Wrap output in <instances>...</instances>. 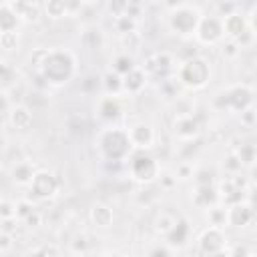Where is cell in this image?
I'll return each instance as SVG.
<instances>
[{"label":"cell","instance_id":"cell-1","mask_svg":"<svg viewBox=\"0 0 257 257\" xmlns=\"http://www.w3.org/2000/svg\"><path fill=\"white\" fill-rule=\"evenodd\" d=\"M36 74L52 86H62L68 84L72 80V76L76 74V56L68 50V48H46Z\"/></svg>","mask_w":257,"mask_h":257},{"label":"cell","instance_id":"cell-2","mask_svg":"<svg viewBox=\"0 0 257 257\" xmlns=\"http://www.w3.org/2000/svg\"><path fill=\"white\" fill-rule=\"evenodd\" d=\"M96 151L104 163H124L135 151L128 139L126 128L122 126H104L94 137Z\"/></svg>","mask_w":257,"mask_h":257},{"label":"cell","instance_id":"cell-3","mask_svg":"<svg viewBox=\"0 0 257 257\" xmlns=\"http://www.w3.org/2000/svg\"><path fill=\"white\" fill-rule=\"evenodd\" d=\"M177 82L189 90H201L211 80V64L205 56H189L177 68Z\"/></svg>","mask_w":257,"mask_h":257},{"label":"cell","instance_id":"cell-4","mask_svg":"<svg viewBox=\"0 0 257 257\" xmlns=\"http://www.w3.org/2000/svg\"><path fill=\"white\" fill-rule=\"evenodd\" d=\"M201 10L197 6H191V4H177L169 10V16H167V24L171 28V32H175L177 36L181 38H189V36H195V30H197V24L201 20Z\"/></svg>","mask_w":257,"mask_h":257},{"label":"cell","instance_id":"cell-5","mask_svg":"<svg viewBox=\"0 0 257 257\" xmlns=\"http://www.w3.org/2000/svg\"><path fill=\"white\" fill-rule=\"evenodd\" d=\"M128 175L141 185H151L161 175V163L149 151H133L128 157Z\"/></svg>","mask_w":257,"mask_h":257},{"label":"cell","instance_id":"cell-6","mask_svg":"<svg viewBox=\"0 0 257 257\" xmlns=\"http://www.w3.org/2000/svg\"><path fill=\"white\" fill-rule=\"evenodd\" d=\"M253 100H255V88L251 84L241 82V84H231V86L223 88L217 94L215 104L219 108H225L231 112H243L245 108L253 106Z\"/></svg>","mask_w":257,"mask_h":257},{"label":"cell","instance_id":"cell-7","mask_svg":"<svg viewBox=\"0 0 257 257\" xmlns=\"http://www.w3.org/2000/svg\"><path fill=\"white\" fill-rule=\"evenodd\" d=\"M28 187H30V193L36 199L48 201V199L58 195V191L62 187V181H60V177H56L48 169H36V173H34V177H32Z\"/></svg>","mask_w":257,"mask_h":257},{"label":"cell","instance_id":"cell-8","mask_svg":"<svg viewBox=\"0 0 257 257\" xmlns=\"http://www.w3.org/2000/svg\"><path fill=\"white\" fill-rule=\"evenodd\" d=\"M195 38L197 42L205 44V46H215L219 44L225 34H223V24H221V18L217 14H209V16H201L199 24H197V30H195Z\"/></svg>","mask_w":257,"mask_h":257},{"label":"cell","instance_id":"cell-9","mask_svg":"<svg viewBox=\"0 0 257 257\" xmlns=\"http://www.w3.org/2000/svg\"><path fill=\"white\" fill-rule=\"evenodd\" d=\"M197 251L201 255H221L227 249V237L223 233V227L209 225L197 239Z\"/></svg>","mask_w":257,"mask_h":257},{"label":"cell","instance_id":"cell-10","mask_svg":"<svg viewBox=\"0 0 257 257\" xmlns=\"http://www.w3.org/2000/svg\"><path fill=\"white\" fill-rule=\"evenodd\" d=\"M126 133H128V139H131L133 149H137V151H149V149H153L155 143H157V131H155V126H153L151 122H147V120H137V122H133V124L126 128Z\"/></svg>","mask_w":257,"mask_h":257},{"label":"cell","instance_id":"cell-11","mask_svg":"<svg viewBox=\"0 0 257 257\" xmlns=\"http://www.w3.org/2000/svg\"><path fill=\"white\" fill-rule=\"evenodd\" d=\"M219 201H223L225 205H233L245 199V181L241 179V175H231L229 179H223L219 189H217Z\"/></svg>","mask_w":257,"mask_h":257},{"label":"cell","instance_id":"cell-12","mask_svg":"<svg viewBox=\"0 0 257 257\" xmlns=\"http://www.w3.org/2000/svg\"><path fill=\"white\" fill-rule=\"evenodd\" d=\"M175 68H177V60H175V56H173L171 52H167V50H161V52H155L153 56H149V58H147V66H145L147 74L151 72V74H155V76H161L163 80L169 78V76L175 72Z\"/></svg>","mask_w":257,"mask_h":257},{"label":"cell","instance_id":"cell-13","mask_svg":"<svg viewBox=\"0 0 257 257\" xmlns=\"http://www.w3.org/2000/svg\"><path fill=\"white\" fill-rule=\"evenodd\" d=\"M203 131V122L201 118L195 114V112H189V114H177L175 116V122H173V133L183 139V141H193L201 135Z\"/></svg>","mask_w":257,"mask_h":257},{"label":"cell","instance_id":"cell-14","mask_svg":"<svg viewBox=\"0 0 257 257\" xmlns=\"http://www.w3.org/2000/svg\"><path fill=\"white\" fill-rule=\"evenodd\" d=\"M227 225L231 227H237V229H243L247 225H251L255 221V209H253V203L249 201H239V203H233V205H227Z\"/></svg>","mask_w":257,"mask_h":257},{"label":"cell","instance_id":"cell-15","mask_svg":"<svg viewBox=\"0 0 257 257\" xmlns=\"http://www.w3.org/2000/svg\"><path fill=\"white\" fill-rule=\"evenodd\" d=\"M94 112L100 120L104 122H114L116 118L122 116V104H120V98L118 96H112V94H104L96 100L94 104Z\"/></svg>","mask_w":257,"mask_h":257},{"label":"cell","instance_id":"cell-16","mask_svg":"<svg viewBox=\"0 0 257 257\" xmlns=\"http://www.w3.org/2000/svg\"><path fill=\"white\" fill-rule=\"evenodd\" d=\"M221 24H223V34L229 40H237L249 28V22H247L245 14H241V12H229V14L221 16Z\"/></svg>","mask_w":257,"mask_h":257},{"label":"cell","instance_id":"cell-17","mask_svg":"<svg viewBox=\"0 0 257 257\" xmlns=\"http://www.w3.org/2000/svg\"><path fill=\"white\" fill-rule=\"evenodd\" d=\"M147 80H149V74H147L145 68H141V66L131 68L122 76V94H131V96L141 94L147 86Z\"/></svg>","mask_w":257,"mask_h":257},{"label":"cell","instance_id":"cell-18","mask_svg":"<svg viewBox=\"0 0 257 257\" xmlns=\"http://www.w3.org/2000/svg\"><path fill=\"white\" fill-rule=\"evenodd\" d=\"M10 6L24 22H38L42 18V4H38L36 0H12Z\"/></svg>","mask_w":257,"mask_h":257},{"label":"cell","instance_id":"cell-19","mask_svg":"<svg viewBox=\"0 0 257 257\" xmlns=\"http://www.w3.org/2000/svg\"><path fill=\"white\" fill-rule=\"evenodd\" d=\"M8 122L16 131H28L32 126V110L26 104H14L8 108Z\"/></svg>","mask_w":257,"mask_h":257},{"label":"cell","instance_id":"cell-20","mask_svg":"<svg viewBox=\"0 0 257 257\" xmlns=\"http://www.w3.org/2000/svg\"><path fill=\"white\" fill-rule=\"evenodd\" d=\"M189 237H191V225H189V221L187 219H177V223L165 235V243L171 245L173 249H177V247L185 245L189 241Z\"/></svg>","mask_w":257,"mask_h":257},{"label":"cell","instance_id":"cell-21","mask_svg":"<svg viewBox=\"0 0 257 257\" xmlns=\"http://www.w3.org/2000/svg\"><path fill=\"white\" fill-rule=\"evenodd\" d=\"M34 173H36V167L30 161H16L12 165V169H10L12 181L16 185H20V187H28L30 181H32V177H34Z\"/></svg>","mask_w":257,"mask_h":257},{"label":"cell","instance_id":"cell-22","mask_svg":"<svg viewBox=\"0 0 257 257\" xmlns=\"http://www.w3.org/2000/svg\"><path fill=\"white\" fill-rule=\"evenodd\" d=\"M88 217H90V223L96 229H108V227H112V221H114L112 209L108 205H104V203H94Z\"/></svg>","mask_w":257,"mask_h":257},{"label":"cell","instance_id":"cell-23","mask_svg":"<svg viewBox=\"0 0 257 257\" xmlns=\"http://www.w3.org/2000/svg\"><path fill=\"white\" fill-rule=\"evenodd\" d=\"M219 201L217 189L213 185H197L195 193H193V205L199 209H209Z\"/></svg>","mask_w":257,"mask_h":257},{"label":"cell","instance_id":"cell-24","mask_svg":"<svg viewBox=\"0 0 257 257\" xmlns=\"http://www.w3.org/2000/svg\"><path fill=\"white\" fill-rule=\"evenodd\" d=\"M100 88L104 94H112V96H120L122 94V76L116 74L114 70H106L100 76Z\"/></svg>","mask_w":257,"mask_h":257},{"label":"cell","instance_id":"cell-25","mask_svg":"<svg viewBox=\"0 0 257 257\" xmlns=\"http://www.w3.org/2000/svg\"><path fill=\"white\" fill-rule=\"evenodd\" d=\"M18 24H20V18H18V14L14 12V8L10 6V2L0 4V32L16 30Z\"/></svg>","mask_w":257,"mask_h":257},{"label":"cell","instance_id":"cell-26","mask_svg":"<svg viewBox=\"0 0 257 257\" xmlns=\"http://www.w3.org/2000/svg\"><path fill=\"white\" fill-rule=\"evenodd\" d=\"M82 44L90 50H100L104 44V32L98 26H86L82 30Z\"/></svg>","mask_w":257,"mask_h":257},{"label":"cell","instance_id":"cell-27","mask_svg":"<svg viewBox=\"0 0 257 257\" xmlns=\"http://www.w3.org/2000/svg\"><path fill=\"white\" fill-rule=\"evenodd\" d=\"M177 219H179V217H175L173 213L161 211V213L155 217V231H157L159 235H167V233L171 231V227L177 223Z\"/></svg>","mask_w":257,"mask_h":257},{"label":"cell","instance_id":"cell-28","mask_svg":"<svg viewBox=\"0 0 257 257\" xmlns=\"http://www.w3.org/2000/svg\"><path fill=\"white\" fill-rule=\"evenodd\" d=\"M42 10L48 18L58 20L66 16V8H64V0H44L42 2Z\"/></svg>","mask_w":257,"mask_h":257},{"label":"cell","instance_id":"cell-29","mask_svg":"<svg viewBox=\"0 0 257 257\" xmlns=\"http://www.w3.org/2000/svg\"><path fill=\"white\" fill-rule=\"evenodd\" d=\"M14 80H16V68H14V64L10 60H6V58H0V88L10 86Z\"/></svg>","mask_w":257,"mask_h":257},{"label":"cell","instance_id":"cell-30","mask_svg":"<svg viewBox=\"0 0 257 257\" xmlns=\"http://www.w3.org/2000/svg\"><path fill=\"white\" fill-rule=\"evenodd\" d=\"M137 64H135V58L131 56V54H118V56H114V60H112V68L110 70H114L116 74H120V76H124L131 68H135Z\"/></svg>","mask_w":257,"mask_h":257},{"label":"cell","instance_id":"cell-31","mask_svg":"<svg viewBox=\"0 0 257 257\" xmlns=\"http://www.w3.org/2000/svg\"><path fill=\"white\" fill-rule=\"evenodd\" d=\"M231 151H235V155L239 157L243 167H253V163H255V145L243 143L239 149H231Z\"/></svg>","mask_w":257,"mask_h":257},{"label":"cell","instance_id":"cell-32","mask_svg":"<svg viewBox=\"0 0 257 257\" xmlns=\"http://www.w3.org/2000/svg\"><path fill=\"white\" fill-rule=\"evenodd\" d=\"M207 221L209 225H215V227H225L227 225V209L223 207H209L207 209Z\"/></svg>","mask_w":257,"mask_h":257},{"label":"cell","instance_id":"cell-33","mask_svg":"<svg viewBox=\"0 0 257 257\" xmlns=\"http://www.w3.org/2000/svg\"><path fill=\"white\" fill-rule=\"evenodd\" d=\"M20 44V34L18 30H10V32H0V50H16Z\"/></svg>","mask_w":257,"mask_h":257},{"label":"cell","instance_id":"cell-34","mask_svg":"<svg viewBox=\"0 0 257 257\" xmlns=\"http://www.w3.org/2000/svg\"><path fill=\"white\" fill-rule=\"evenodd\" d=\"M137 22L139 20H135V18H131V16H116L114 18V30L118 32V34H126V32H135L137 30Z\"/></svg>","mask_w":257,"mask_h":257},{"label":"cell","instance_id":"cell-35","mask_svg":"<svg viewBox=\"0 0 257 257\" xmlns=\"http://www.w3.org/2000/svg\"><path fill=\"white\" fill-rule=\"evenodd\" d=\"M223 167H225V171H227L229 175H237V173L243 171V165H241L239 157L235 155V151H229V153H227V157L223 159Z\"/></svg>","mask_w":257,"mask_h":257},{"label":"cell","instance_id":"cell-36","mask_svg":"<svg viewBox=\"0 0 257 257\" xmlns=\"http://www.w3.org/2000/svg\"><path fill=\"white\" fill-rule=\"evenodd\" d=\"M16 219V203L10 199H0V223Z\"/></svg>","mask_w":257,"mask_h":257},{"label":"cell","instance_id":"cell-37","mask_svg":"<svg viewBox=\"0 0 257 257\" xmlns=\"http://www.w3.org/2000/svg\"><path fill=\"white\" fill-rule=\"evenodd\" d=\"M120 40H122V46H124L126 50H139L143 36H141V34L135 30V32H126V34H120Z\"/></svg>","mask_w":257,"mask_h":257},{"label":"cell","instance_id":"cell-38","mask_svg":"<svg viewBox=\"0 0 257 257\" xmlns=\"http://www.w3.org/2000/svg\"><path fill=\"white\" fill-rule=\"evenodd\" d=\"M88 237L84 235V233H78V235H74V239L70 241V251L72 253H88Z\"/></svg>","mask_w":257,"mask_h":257},{"label":"cell","instance_id":"cell-39","mask_svg":"<svg viewBox=\"0 0 257 257\" xmlns=\"http://www.w3.org/2000/svg\"><path fill=\"white\" fill-rule=\"evenodd\" d=\"M128 10V0H108V12L116 16H124Z\"/></svg>","mask_w":257,"mask_h":257},{"label":"cell","instance_id":"cell-40","mask_svg":"<svg viewBox=\"0 0 257 257\" xmlns=\"http://www.w3.org/2000/svg\"><path fill=\"white\" fill-rule=\"evenodd\" d=\"M239 52H241V46L235 42V40H225L223 42V46H221V54L225 56V58H235V56H239Z\"/></svg>","mask_w":257,"mask_h":257},{"label":"cell","instance_id":"cell-41","mask_svg":"<svg viewBox=\"0 0 257 257\" xmlns=\"http://www.w3.org/2000/svg\"><path fill=\"white\" fill-rule=\"evenodd\" d=\"M42 219H44V217H42V213H40V211H36V209H32V211L22 219V221L26 223V227H28V229H38V227L42 225Z\"/></svg>","mask_w":257,"mask_h":257},{"label":"cell","instance_id":"cell-42","mask_svg":"<svg viewBox=\"0 0 257 257\" xmlns=\"http://www.w3.org/2000/svg\"><path fill=\"white\" fill-rule=\"evenodd\" d=\"M193 177H195V185H213L215 173L209 171V169H201V171L193 173Z\"/></svg>","mask_w":257,"mask_h":257},{"label":"cell","instance_id":"cell-43","mask_svg":"<svg viewBox=\"0 0 257 257\" xmlns=\"http://www.w3.org/2000/svg\"><path fill=\"white\" fill-rule=\"evenodd\" d=\"M32 209H36L28 199H22V201H16V219H24Z\"/></svg>","mask_w":257,"mask_h":257},{"label":"cell","instance_id":"cell-44","mask_svg":"<svg viewBox=\"0 0 257 257\" xmlns=\"http://www.w3.org/2000/svg\"><path fill=\"white\" fill-rule=\"evenodd\" d=\"M239 114H241V124H243V126H247V128H253V126H255V108H253V106L245 108V110L239 112Z\"/></svg>","mask_w":257,"mask_h":257},{"label":"cell","instance_id":"cell-45","mask_svg":"<svg viewBox=\"0 0 257 257\" xmlns=\"http://www.w3.org/2000/svg\"><path fill=\"white\" fill-rule=\"evenodd\" d=\"M175 177L177 179H191L193 177V165L191 163H179L177 165V171H175Z\"/></svg>","mask_w":257,"mask_h":257},{"label":"cell","instance_id":"cell-46","mask_svg":"<svg viewBox=\"0 0 257 257\" xmlns=\"http://www.w3.org/2000/svg\"><path fill=\"white\" fill-rule=\"evenodd\" d=\"M12 245H14V237H12V233H8V231L2 229V231H0V253L10 251Z\"/></svg>","mask_w":257,"mask_h":257},{"label":"cell","instance_id":"cell-47","mask_svg":"<svg viewBox=\"0 0 257 257\" xmlns=\"http://www.w3.org/2000/svg\"><path fill=\"white\" fill-rule=\"evenodd\" d=\"M98 86H100V78L98 76H86L82 80V90L84 92H96Z\"/></svg>","mask_w":257,"mask_h":257},{"label":"cell","instance_id":"cell-48","mask_svg":"<svg viewBox=\"0 0 257 257\" xmlns=\"http://www.w3.org/2000/svg\"><path fill=\"white\" fill-rule=\"evenodd\" d=\"M175 249L171 247V245H167V243H163V245H157V247H153V249H149L147 253L149 255H171Z\"/></svg>","mask_w":257,"mask_h":257},{"label":"cell","instance_id":"cell-49","mask_svg":"<svg viewBox=\"0 0 257 257\" xmlns=\"http://www.w3.org/2000/svg\"><path fill=\"white\" fill-rule=\"evenodd\" d=\"M30 253H44V255H48V253H52V255H56V253H60V249H58L56 245H42V247H36V249H30Z\"/></svg>","mask_w":257,"mask_h":257},{"label":"cell","instance_id":"cell-50","mask_svg":"<svg viewBox=\"0 0 257 257\" xmlns=\"http://www.w3.org/2000/svg\"><path fill=\"white\" fill-rule=\"evenodd\" d=\"M159 177H161V187L163 189H171L177 183V177H173V175H159Z\"/></svg>","mask_w":257,"mask_h":257},{"label":"cell","instance_id":"cell-51","mask_svg":"<svg viewBox=\"0 0 257 257\" xmlns=\"http://www.w3.org/2000/svg\"><path fill=\"white\" fill-rule=\"evenodd\" d=\"M10 108V98L4 88H0V112H6Z\"/></svg>","mask_w":257,"mask_h":257},{"label":"cell","instance_id":"cell-52","mask_svg":"<svg viewBox=\"0 0 257 257\" xmlns=\"http://www.w3.org/2000/svg\"><path fill=\"white\" fill-rule=\"evenodd\" d=\"M4 145H6V137H4V135H0V149H2Z\"/></svg>","mask_w":257,"mask_h":257},{"label":"cell","instance_id":"cell-53","mask_svg":"<svg viewBox=\"0 0 257 257\" xmlns=\"http://www.w3.org/2000/svg\"><path fill=\"white\" fill-rule=\"evenodd\" d=\"M82 2H84V4H96L98 0H82Z\"/></svg>","mask_w":257,"mask_h":257},{"label":"cell","instance_id":"cell-54","mask_svg":"<svg viewBox=\"0 0 257 257\" xmlns=\"http://www.w3.org/2000/svg\"><path fill=\"white\" fill-rule=\"evenodd\" d=\"M225 2H237V0H225Z\"/></svg>","mask_w":257,"mask_h":257},{"label":"cell","instance_id":"cell-55","mask_svg":"<svg viewBox=\"0 0 257 257\" xmlns=\"http://www.w3.org/2000/svg\"><path fill=\"white\" fill-rule=\"evenodd\" d=\"M0 4H4V0H0Z\"/></svg>","mask_w":257,"mask_h":257}]
</instances>
